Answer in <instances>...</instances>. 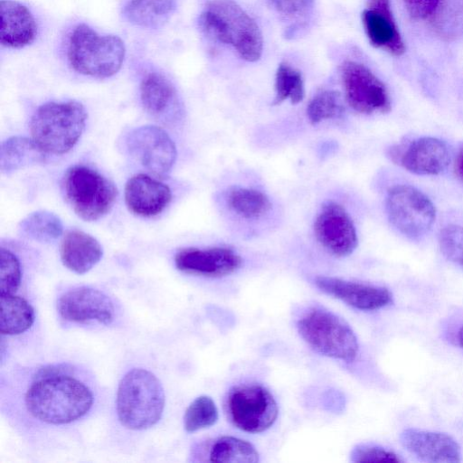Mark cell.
<instances>
[{
  "mask_svg": "<svg viewBox=\"0 0 463 463\" xmlns=\"http://www.w3.org/2000/svg\"><path fill=\"white\" fill-rule=\"evenodd\" d=\"M23 404L31 418L51 426L71 424L92 409L95 393L80 373L64 364L43 366L30 377Z\"/></svg>",
  "mask_w": 463,
  "mask_h": 463,
  "instance_id": "obj_1",
  "label": "cell"
},
{
  "mask_svg": "<svg viewBox=\"0 0 463 463\" xmlns=\"http://www.w3.org/2000/svg\"><path fill=\"white\" fill-rule=\"evenodd\" d=\"M203 31L214 40L232 46L250 62L260 60L263 39L255 20L233 0H210L200 15Z\"/></svg>",
  "mask_w": 463,
  "mask_h": 463,
  "instance_id": "obj_2",
  "label": "cell"
},
{
  "mask_svg": "<svg viewBox=\"0 0 463 463\" xmlns=\"http://www.w3.org/2000/svg\"><path fill=\"white\" fill-rule=\"evenodd\" d=\"M165 404L164 388L158 378L143 368L129 370L120 380L116 409L120 423L132 430H143L156 425Z\"/></svg>",
  "mask_w": 463,
  "mask_h": 463,
  "instance_id": "obj_3",
  "label": "cell"
},
{
  "mask_svg": "<svg viewBox=\"0 0 463 463\" xmlns=\"http://www.w3.org/2000/svg\"><path fill=\"white\" fill-rule=\"evenodd\" d=\"M86 120V109L78 101L47 102L32 117V138L46 154L62 155L76 145Z\"/></svg>",
  "mask_w": 463,
  "mask_h": 463,
  "instance_id": "obj_4",
  "label": "cell"
},
{
  "mask_svg": "<svg viewBox=\"0 0 463 463\" xmlns=\"http://www.w3.org/2000/svg\"><path fill=\"white\" fill-rule=\"evenodd\" d=\"M126 54L125 44L117 35H100L85 24H78L68 43V60L77 72L108 78L121 68Z\"/></svg>",
  "mask_w": 463,
  "mask_h": 463,
  "instance_id": "obj_5",
  "label": "cell"
},
{
  "mask_svg": "<svg viewBox=\"0 0 463 463\" xmlns=\"http://www.w3.org/2000/svg\"><path fill=\"white\" fill-rule=\"evenodd\" d=\"M306 343L317 353L345 362H352L358 353L357 338L349 325L334 313L311 307L297 323Z\"/></svg>",
  "mask_w": 463,
  "mask_h": 463,
  "instance_id": "obj_6",
  "label": "cell"
},
{
  "mask_svg": "<svg viewBox=\"0 0 463 463\" xmlns=\"http://www.w3.org/2000/svg\"><path fill=\"white\" fill-rule=\"evenodd\" d=\"M62 188L64 197L74 213L88 222L105 216L118 195L112 182L85 165L69 168L63 176Z\"/></svg>",
  "mask_w": 463,
  "mask_h": 463,
  "instance_id": "obj_7",
  "label": "cell"
},
{
  "mask_svg": "<svg viewBox=\"0 0 463 463\" xmlns=\"http://www.w3.org/2000/svg\"><path fill=\"white\" fill-rule=\"evenodd\" d=\"M230 422L237 429L259 433L269 429L278 417V405L269 391L257 383L232 387L224 400Z\"/></svg>",
  "mask_w": 463,
  "mask_h": 463,
  "instance_id": "obj_8",
  "label": "cell"
},
{
  "mask_svg": "<svg viewBox=\"0 0 463 463\" xmlns=\"http://www.w3.org/2000/svg\"><path fill=\"white\" fill-rule=\"evenodd\" d=\"M385 209L392 225L410 239H419L427 234L436 220L433 203L411 185L398 184L390 188Z\"/></svg>",
  "mask_w": 463,
  "mask_h": 463,
  "instance_id": "obj_9",
  "label": "cell"
},
{
  "mask_svg": "<svg viewBox=\"0 0 463 463\" xmlns=\"http://www.w3.org/2000/svg\"><path fill=\"white\" fill-rule=\"evenodd\" d=\"M345 99L363 114L387 113L391 99L385 85L364 64L346 61L340 68Z\"/></svg>",
  "mask_w": 463,
  "mask_h": 463,
  "instance_id": "obj_10",
  "label": "cell"
},
{
  "mask_svg": "<svg viewBox=\"0 0 463 463\" xmlns=\"http://www.w3.org/2000/svg\"><path fill=\"white\" fill-rule=\"evenodd\" d=\"M130 156L151 173L167 174L176 158V148L168 134L159 127L142 126L127 137Z\"/></svg>",
  "mask_w": 463,
  "mask_h": 463,
  "instance_id": "obj_11",
  "label": "cell"
},
{
  "mask_svg": "<svg viewBox=\"0 0 463 463\" xmlns=\"http://www.w3.org/2000/svg\"><path fill=\"white\" fill-rule=\"evenodd\" d=\"M57 311L68 322L109 325L114 320L112 300L102 291L90 287H77L62 293L57 301Z\"/></svg>",
  "mask_w": 463,
  "mask_h": 463,
  "instance_id": "obj_12",
  "label": "cell"
},
{
  "mask_svg": "<svg viewBox=\"0 0 463 463\" xmlns=\"http://www.w3.org/2000/svg\"><path fill=\"white\" fill-rule=\"evenodd\" d=\"M389 156L395 164L420 175H439L451 161L447 144L431 137L414 139L405 146L392 147Z\"/></svg>",
  "mask_w": 463,
  "mask_h": 463,
  "instance_id": "obj_13",
  "label": "cell"
},
{
  "mask_svg": "<svg viewBox=\"0 0 463 463\" xmlns=\"http://www.w3.org/2000/svg\"><path fill=\"white\" fill-rule=\"evenodd\" d=\"M314 232L317 241L335 256H348L357 246V235L351 218L335 202L322 206L315 221Z\"/></svg>",
  "mask_w": 463,
  "mask_h": 463,
  "instance_id": "obj_14",
  "label": "cell"
},
{
  "mask_svg": "<svg viewBox=\"0 0 463 463\" xmlns=\"http://www.w3.org/2000/svg\"><path fill=\"white\" fill-rule=\"evenodd\" d=\"M241 258L229 248H186L175 257L177 269L184 273L207 278H221L236 271L241 266Z\"/></svg>",
  "mask_w": 463,
  "mask_h": 463,
  "instance_id": "obj_15",
  "label": "cell"
},
{
  "mask_svg": "<svg viewBox=\"0 0 463 463\" xmlns=\"http://www.w3.org/2000/svg\"><path fill=\"white\" fill-rule=\"evenodd\" d=\"M314 283L322 292L360 310H376L392 303V293L383 287L317 276Z\"/></svg>",
  "mask_w": 463,
  "mask_h": 463,
  "instance_id": "obj_16",
  "label": "cell"
},
{
  "mask_svg": "<svg viewBox=\"0 0 463 463\" xmlns=\"http://www.w3.org/2000/svg\"><path fill=\"white\" fill-rule=\"evenodd\" d=\"M362 22L370 43L393 56L405 52L404 43L395 24L390 0H368Z\"/></svg>",
  "mask_w": 463,
  "mask_h": 463,
  "instance_id": "obj_17",
  "label": "cell"
},
{
  "mask_svg": "<svg viewBox=\"0 0 463 463\" xmlns=\"http://www.w3.org/2000/svg\"><path fill=\"white\" fill-rule=\"evenodd\" d=\"M400 441L410 453L426 462L461 461L459 445L446 433L406 429L400 434Z\"/></svg>",
  "mask_w": 463,
  "mask_h": 463,
  "instance_id": "obj_18",
  "label": "cell"
},
{
  "mask_svg": "<svg viewBox=\"0 0 463 463\" xmlns=\"http://www.w3.org/2000/svg\"><path fill=\"white\" fill-rule=\"evenodd\" d=\"M172 199L170 188L162 182L138 174L132 176L125 186V202L128 210L142 217L161 213Z\"/></svg>",
  "mask_w": 463,
  "mask_h": 463,
  "instance_id": "obj_19",
  "label": "cell"
},
{
  "mask_svg": "<svg viewBox=\"0 0 463 463\" xmlns=\"http://www.w3.org/2000/svg\"><path fill=\"white\" fill-rule=\"evenodd\" d=\"M0 43L19 49L31 44L37 35V24L31 11L15 0H1Z\"/></svg>",
  "mask_w": 463,
  "mask_h": 463,
  "instance_id": "obj_20",
  "label": "cell"
},
{
  "mask_svg": "<svg viewBox=\"0 0 463 463\" xmlns=\"http://www.w3.org/2000/svg\"><path fill=\"white\" fill-rule=\"evenodd\" d=\"M140 99L146 111L151 116L170 121L179 108L176 90L162 73L150 71L140 83Z\"/></svg>",
  "mask_w": 463,
  "mask_h": 463,
  "instance_id": "obj_21",
  "label": "cell"
},
{
  "mask_svg": "<svg viewBox=\"0 0 463 463\" xmlns=\"http://www.w3.org/2000/svg\"><path fill=\"white\" fill-rule=\"evenodd\" d=\"M102 255L99 242L82 231H69L61 242L60 256L63 265L77 274L88 272Z\"/></svg>",
  "mask_w": 463,
  "mask_h": 463,
  "instance_id": "obj_22",
  "label": "cell"
},
{
  "mask_svg": "<svg viewBox=\"0 0 463 463\" xmlns=\"http://www.w3.org/2000/svg\"><path fill=\"white\" fill-rule=\"evenodd\" d=\"M45 160L46 153L33 138L13 137L1 144L0 168L3 174L42 164Z\"/></svg>",
  "mask_w": 463,
  "mask_h": 463,
  "instance_id": "obj_23",
  "label": "cell"
},
{
  "mask_svg": "<svg viewBox=\"0 0 463 463\" xmlns=\"http://www.w3.org/2000/svg\"><path fill=\"white\" fill-rule=\"evenodd\" d=\"M203 461L256 463L259 453L254 446L239 438L222 436L211 439L203 448Z\"/></svg>",
  "mask_w": 463,
  "mask_h": 463,
  "instance_id": "obj_24",
  "label": "cell"
},
{
  "mask_svg": "<svg viewBox=\"0 0 463 463\" xmlns=\"http://www.w3.org/2000/svg\"><path fill=\"white\" fill-rule=\"evenodd\" d=\"M175 7L176 0H128L123 8V15L136 26L155 28L164 24Z\"/></svg>",
  "mask_w": 463,
  "mask_h": 463,
  "instance_id": "obj_25",
  "label": "cell"
},
{
  "mask_svg": "<svg viewBox=\"0 0 463 463\" xmlns=\"http://www.w3.org/2000/svg\"><path fill=\"white\" fill-rule=\"evenodd\" d=\"M0 332L2 335H17L33 324L35 315L32 305L15 294L0 295Z\"/></svg>",
  "mask_w": 463,
  "mask_h": 463,
  "instance_id": "obj_26",
  "label": "cell"
},
{
  "mask_svg": "<svg viewBox=\"0 0 463 463\" xmlns=\"http://www.w3.org/2000/svg\"><path fill=\"white\" fill-rule=\"evenodd\" d=\"M435 33L444 41L463 37V0H439L430 15Z\"/></svg>",
  "mask_w": 463,
  "mask_h": 463,
  "instance_id": "obj_27",
  "label": "cell"
},
{
  "mask_svg": "<svg viewBox=\"0 0 463 463\" xmlns=\"http://www.w3.org/2000/svg\"><path fill=\"white\" fill-rule=\"evenodd\" d=\"M21 236L40 242H50L62 233L60 218L48 211H36L24 218L18 226Z\"/></svg>",
  "mask_w": 463,
  "mask_h": 463,
  "instance_id": "obj_28",
  "label": "cell"
},
{
  "mask_svg": "<svg viewBox=\"0 0 463 463\" xmlns=\"http://www.w3.org/2000/svg\"><path fill=\"white\" fill-rule=\"evenodd\" d=\"M228 207L241 217L256 219L267 213L271 203L269 197L260 191L235 187L226 194Z\"/></svg>",
  "mask_w": 463,
  "mask_h": 463,
  "instance_id": "obj_29",
  "label": "cell"
},
{
  "mask_svg": "<svg viewBox=\"0 0 463 463\" xmlns=\"http://www.w3.org/2000/svg\"><path fill=\"white\" fill-rule=\"evenodd\" d=\"M305 96L301 72L287 62H281L275 75V98L273 105L288 99L292 104L301 102Z\"/></svg>",
  "mask_w": 463,
  "mask_h": 463,
  "instance_id": "obj_30",
  "label": "cell"
},
{
  "mask_svg": "<svg viewBox=\"0 0 463 463\" xmlns=\"http://www.w3.org/2000/svg\"><path fill=\"white\" fill-rule=\"evenodd\" d=\"M218 420V410L213 400L207 395L195 398L184 415V427L189 432L213 426Z\"/></svg>",
  "mask_w": 463,
  "mask_h": 463,
  "instance_id": "obj_31",
  "label": "cell"
},
{
  "mask_svg": "<svg viewBox=\"0 0 463 463\" xmlns=\"http://www.w3.org/2000/svg\"><path fill=\"white\" fill-rule=\"evenodd\" d=\"M344 107L339 92L334 90L318 91L309 101L307 115L312 124L341 116Z\"/></svg>",
  "mask_w": 463,
  "mask_h": 463,
  "instance_id": "obj_32",
  "label": "cell"
},
{
  "mask_svg": "<svg viewBox=\"0 0 463 463\" xmlns=\"http://www.w3.org/2000/svg\"><path fill=\"white\" fill-rule=\"evenodd\" d=\"M0 256V295L15 294L22 281L20 261L11 250L4 247H1Z\"/></svg>",
  "mask_w": 463,
  "mask_h": 463,
  "instance_id": "obj_33",
  "label": "cell"
},
{
  "mask_svg": "<svg viewBox=\"0 0 463 463\" xmlns=\"http://www.w3.org/2000/svg\"><path fill=\"white\" fill-rule=\"evenodd\" d=\"M441 253L451 262L463 268V226L443 227L438 237Z\"/></svg>",
  "mask_w": 463,
  "mask_h": 463,
  "instance_id": "obj_34",
  "label": "cell"
},
{
  "mask_svg": "<svg viewBox=\"0 0 463 463\" xmlns=\"http://www.w3.org/2000/svg\"><path fill=\"white\" fill-rule=\"evenodd\" d=\"M352 462H402L394 452L372 444H359L351 452Z\"/></svg>",
  "mask_w": 463,
  "mask_h": 463,
  "instance_id": "obj_35",
  "label": "cell"
},
{
  "mask_svg": "<svg viewBox=\"0 0 463 463\" xmlns=\"http://www.w3.org/2000/svg\"><path fill=\"white\" fill-rule=\"evenodd\" d=\"M281 15L300 19L307 17L313 10L314 0H270Z\"/></svg>",
  "mask_w": 463,
  "mask_h": 463,
  "instance_id": "obj_36",
  "label": "cell"
},
{
  "mask_svg": "<svg viewBox=\"0 0 463 463\" xmlns=\"http://www.w3.org/2000/svg\"><path fill=\"white\" fill-rule=\"evenodd\" d=\"M439 0H403L404 6L413 19L430 17Z\"/></svg>",
  "mask_w": 463,
  "mask_h": 463,
  "instance_id": "obj_37",
  "label": "cell"
},
{
  "mask_svg": "<svg viewBox=\"0 0 463 463\" xmlns=\"http://www.w3.org/2000/svg\"><path fill=\"white\" fill-rule=\"evenodd\" d=\"M454 172L458 179L463 183V147L460 148L456 156Z\"/></svg>",
  "mask_w": 463,
  "mask_h": 463,
  "instance_id": "obj_38",
  "label": "cell"
},
{
  "mask_svg": "<svg viewBox=\"0 0 463 463\" xmlns=\"http://www.w3.org/2000/svg\"><path fill=\"white\" fill-rule=\"evenodd\" d=\"M458 341L461 347H463V326L460 327L458 334Z\"/></svg>",
  "mask_w": 463,
  "mask_h": 463,
  "instance_id": "obj_39",
  "label": "cell"
}]
</instances>
